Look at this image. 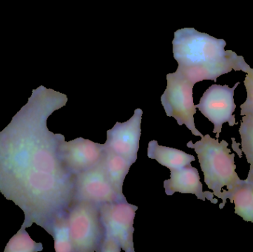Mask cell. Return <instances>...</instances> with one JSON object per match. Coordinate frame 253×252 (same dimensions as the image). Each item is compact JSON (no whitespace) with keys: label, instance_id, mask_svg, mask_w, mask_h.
<instances>
[{"label":"cell","instance_id":"obj_1","mask_svg":"<svg viewBox=\"0 0 253 252\" xmlns=\"http://www.w3.org/2000/svg\"><path fill=\"white\" fill-rule=\"evenodd\" d=\"M66 95L41 87L0 132V192L25 214L21 230L33 223L53 235L75 201V176L59 153L65 140L47 127Z\"/></svg>","mask_w":253,"mask_h":252},{"label":"cell","instance_id":"obj_2","mask_svg":"<svg viewBox=\"0 0 253 252\" xmlns=\"http://www.w3.org/2000/svg\"><path fill=\"white\" fill-rule=\"evenodd\" d=\"M172 53L177 71L196 84L204 80L216 81L224 74L242 71L243 56L225 50V40L218 39L195 28L178 30L172 40Z\"/></svg>","mask_w":253,"mask_h":252},{"label":"cell","instance_id":"obj_3","mask_svg":"<svg viewBox=\"0 0 253 252\" xmlns=\"http://www.w3.org/2000/svg\"><path fill=\"white\" fill-rule=\"evenodd\" d=\"M228 145L226 141L219 142L209 135L196 143L187 144V147L194 149L198 155L207 186L222 200L220 209L225 206L227 195L244 182L236 173L235 154H230Z\"/></svg>","mask_w":253,"mask_h":252},{"label":"cell","instance_id":"obj_4","mask_svg":"<svg viewBox=\"0 0 253 252\" xmlns=\"http://www.w3.org/2000/svg\"><path fill=\"white\" fill-rule=\"evenodd\" d=\"M65 219L72 252H100L105 232L99 205L76 200Z\"/></svg>","mask_w":253,"mask_h":252},{"label":"cell","instance_id":"obj_5","mask_svg":"<svg viewBox=\"0 0 253 252\" xmlns=\"http://www.w3.org/2000/svg\"><path fill=\"white\" fill-rule=\"evenodd\" d=\"M137 210L136 206L128 204L126 200L99 206L105 232L99 252H135L133 223Z\"/></svg>","mask_w":253,"mask_h":252},{"label":"cell","instance_id":"obj_6","mask_svg":"<svg viewBox=\"0 0 253 252\" xmlns=\"http://www.w3.org/2000/svg\"><path fill=\"white\" fill-rule=\"evenodd\" d=\"M167 81L168 86L161 97V102L167 115L173 117L178 125L185 124L194 136L203 138V135L195 125L196 108L193 96L195 84L178 71L168 74Z\"/></svg>","mask_w":253,"mask_h":252},{"label":"cell","instance_id":"obj_7","mask_svg":"<svg viewBox=\"0 0 253 252\" xmlns=\"http://www.w3.org/2000/svg\"><path fill=\"white\" fill-rule=\"evenodd\" d=\"M240 82L234 87L212 84L204 93L199 105H196L200 112L214 124L213 133L219 138L223 124L228 123L230 127L237 124L233 115L236 108L234 102V92Z\"/></svg>","mask_w":253,"mask_h":252},{"label":"cell","instance_id":"obj_8","mask_svg":"<svg viewBox=\"0 0 253 252\" xmlns=\"http://www.w3.org/2000/svg\"><path fill=\"white\" fill-rule=\"evenodd\" d=\"M106 152L105 144L77 138L71 142L62 141L59 153L65 167L74 176L97 167Z\"/></svg>","mask_w":253,"mask_h":252},{"label":"cell","instance_id":"obj_9","mask_svg":"<svg viewBox=\"0 0 253 252\" xmlns=\"http://www.w3.org/2000/svg\"><path fill=\"white\" fill-rule=\"evenodd\" d=\"M85 201L100 206L105 203L126 200L114 189L100 164L75 176V201Z\"/></svg>","mask_w":253,"mask_h":252},{"label":"cell","instance_id":"obj_10","mask_svg":"<svg viewBox=\"0 0 253 252\" xmlns=\"http://www.w3.org/2000/svg\"><path fill=\"white\" fill-rule=\"evenodd\" d=\"M142 114L143 111L138 108L127 121L117 122L111 130L107 131L106 149L121 155L132 164L136 161L139 149Z\"/></svg>","mask_w":253,"mask_h":252},{"label":"cell","instance_id":"obj_11","mask_svg":"<svg viewBox=\"0 0 253 252\" xmlns=\"http://www.w3.org/2000/svg\"><path fill=\"white\" fill-rule=\"evenodd\" d=\"M165 193L172 195L175 192L181 194H194L199 199L205 200L216 204L218 200L214 199V194L203 192V185L200 181V176L197 169L191 164L179 170H170V179L164 182Z\"/></svg>","mask_w":253,"mask_h":252},{"label":"cell","instance_id":"obj_12","mask_svg":"<svg viewBox=\"0 0 253 252\" xmlns=\"http://www.w3.org/2000/svg\"><path fill=\"white\" fill-rule=\"evenodd\" d=\"M147 156L155 159L161 165L169 170H179L196 161L193 155H189L179 149L160 146L156 141L149 142Z\"/></svg>","mask_w":253,"mask_h":252},{"label":"cell","instance_id":"obj_13","mask_svg":"<svg viewBox=\"0 0 253 252\" xmlns=\"http://www.w3.org/2000/svg\"><path fill=\"white\" fill-rule=\"evenodd\" d=\"M99 164L116 191L120 195H123V183L132 165V163L121 155L106 149L105 156Z\"/></svg>","mask_w":253,"mask_h":252},{"label":"cell","instance_id":"obj_14","mask_svg":"<svg viewBox=\"0 0 253 252\" xmlns=\"http://www.w3.org/2000/svg\"><path fill=\"white\" fill-rule=\"evenodd\" d=\"M235 204V213L244 220L253 223V185L244 180L233 192L227 195Z\"/></svg>","mask_w":253,"mask_h":252},{"label":"cell","instance_id":"obj_15","mask_svg":"<svg viewBox=\"0 0 253 252\" xmlns=\"http://www.w3.org/2000/svg\"><path fill=\"white\" fill-rule=\"evenodd\" d=\"M239 133L242 139V152L246 155L248 164H251V170L245 181L253 183V117H242Z\"/></svg>","mask_w":253,"mask_h":252},{"label":"cell","instance_id":"obj_16","mask_svg":"<svg viewBox=\"0 0 253 252\" xmlns=\"http://www.w3.org/2000/svg\"><path fill=\"white\" fill-rule=\"evenodd\" d=\"M242 71L246 72L245 85L246 87L248 97L243 105H241V115H249L253 117V69L245 62Z\"/></svg>","mask_w":253,"mask_h":252},{"label":"cell","instance_id":"obj_17","mask_svg":"<svg viewBox=\"0 0 253 252\" xmlns=\"http://www.w3.org/2000/svg\"><path fill=\"white\" fill-rule=\"evenodd\" d=\"M251 184H253V183H251Z\"/></svg>","mask_w":253,"mask_h":252}]
</instances>
